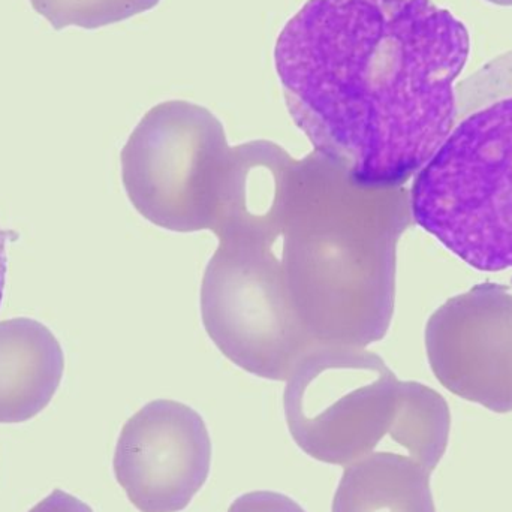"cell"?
Wrapping results in <instances>:
<instances>
[{
	"label": "cell",
	"instance_id": "13",
	"mask_svg": "<svg viewBox=\"0 0 512 512\" xmlns=\"http://www.w3.org/2000/svg\"><path fill=\"white\" fill-rule=\"evenodd\" d=\"M228 512H307L298 502L282 493L259 490L234 499Z\"/></svg>",
	"mask_w": 512,
	"mask_h": 512
},
{
	"label": "cell",
	"instance_id": "12",
	"mask_svg": "<svg viewBox=\"0 0 512 512\" xmlns=\"http://www.w3.org/2000/svg\"><path fill=\"white\" fill-rule=\"evenodd\" d=\"M161 0H30L54 30L69 26L93 30L128 20L155 8Z\"/></svg>",
	"mask_w": 512,
	"mask_h": 512
},
{
	"label": "cell",
	"instance_id": "5",
	"mask_svg": "<svg viewBox=\"0 0 512 512\" xmlns=\"http://www.w3.org/2000/svg\"><path fill=\"white\" fill-rule=\"evenodd\" d=\"M230 149L212 111L180 99L162 102L144 114L123 146V188L134 209L162 230L212 231Z\"/></svg>",
	"mask_w": 512,
	"mask_h": 512
},
{
	"label": "cell",
	"instance_id": "10",
	"mask_svg": "<svg viewBox=\"0 0 512 512\" xmlns=\"http://www.w3.org/2000/svg\"><path fill=\"white\" fill-rule=\"evenodd\" d=\"M65 355L47 325L30 318L0 321V424L41 414L62 384Z\"/></svg>",
	"mask_w": 512,
	"mask_h": 512
},
{
	"label": "cell",
	"instance_id": "3",
	"mask_svg": "<svg viewBox=\"0 0 512 512\" xmlns=\"http://www.w3.org/2000/svg\"><path fill=\"white\" fill-rule=\"evenodd\" d=\"M409 198L415 224L465 264L512 270V51L457 83L453 125Z\"/></svg>",
	"mask_w": 512,
	"mask_h": 512
},
{
	"label": "cell",
	"instance_id": "4",
	"mask_svg": "<svg viewBox=\"0 0 512 512\" xmlns=\"http://www.w3.org/2000/svg\"><path fill=\"white\" fill-rule=\"evenodd\" d=\"M283 411L301 451L327 465L348 466L385 438L405 445L435 390L400 381L367 348L315 343L286 379Z\"/></svg>",
	"mask_w": 512,
	"mask_h": 512
},
{
	"label": "cell",
	"instance_id": "1",
	"mask_svg": "<svg viewBox=\"0 0 512 512\" xmlns=\"http://www.w3.org/2000/svg\"><path fill=\"white\" fill-rule=\"evenodd\" d=\"M468 27L433 0H307L274 65L313 150L370 188L417 176L453 125Z\"/></svg>",
	"mask_w": 512,
	"mask_h": 512
},
{
	"label": "cell",
	"instance_id": "8",
	"mask_svg": "<svg viewBox=\"0 0 512 512\" xmlns=\"http://www.w3.org/2000/svg\"><path fill=\"white\" fill-rule=\"evenodd\" d=\"M212 466V439L203 417L176 400H153L132 415L117 441V483L141 512L185 510Z\"/></svg>",
	"mask_w": 512,
	"mask_h": 512
},
{
	"label": "cell",
	"instance_id": "7",
	"mask_svg": "<svg viewBox=\"0 0 512 512\" xmlns=\"http://www.w3.org/2000/svg\"><path fill=\"white\" fill-rule=\"evenodd\" d=\"M427 360L439 384L496 414L512 412V291L480 283L427 319Z\"/></svg>",
	"mask_w": 512,
	"mask_h": 512
},
{
	"label": "cell",
	"instance_id": "6",
	"mask_svg": "<svg viewBox=\"0 0 512 512\" xmlns=\"http://www.w3.org/2000/svg\"><path fill=\"white\" fill-rule=\"evenodd\" d=\"M273 249L219 243L201 282V319L231 363L258 378L286 381L315 342L292 309Z\"/></svg>",
	"mask_w": 512,
	"mask_h": 512
},
{
	"label": "cell",
	"instance_id": "9",
	"mask_svg": "<svg viewBox=\"0 0 512 512\" xmlns=\"http://www.w3.org/2000/svg\"><path fill=\"white\" fill-rule=\"evenodd\" d=\"M297 159L267 140L231 147L216 194L212 233L219 243L274 248L282 239L289 183Z\"/></svg>",
	"mask_w": 512,
	"mask_h": 512
},
{
	"label": "cell",
	"instance_id": "16",
	"mask_svg": "<svg viewBox=\"0 0 512 512\" xmlns=\"http://www.w3.org/2000/svg\"><path fill=\"white\" fill-rule=\"evenodd\" d=\"M487 2L496 3V5L512 6V0H487Z\"/></svg>",
	"mask_w": 512,
	"mask_h": 512
},
{
	"label": "cell",
	"instance_id": "15",
	"mask_svg": "<svg viewBox=\"0 0 512 512\" xmlns=\"http://www.w3.org/2000/svg\"><path fill=\"white\" fill-rule=\"evenodd\" d=\"M6 245H8V234L0 227V306H2L3 292H5L6 270H8Z\"/></svg>",
	"mask_w": 512,
	"mask_h": 512
},
{
	"label": "cell",
	"instance_id": "2",
	"mask_svg": "<svg viewBox=\"0 0 512 512\" xmlns=\"http://www.w3.org/2000/svg\"><path fill=\"white\" fill-rule=\"evenodd\" d=\"M412 224L406 186L361 185L316 150L297 159L280 262L292 309L313 342L367 348L387 336L397 245Z\"/></svg>",
	"mask_w": 512,
	"mask_h": 512
},
{
	"label": "cell",
	"instance_id": "11",
	"mask_svg": "<svg viewBox=\"0 0 512 512\" xmlns=\"http://www.w3.org/2000/svg\"><path fill=\"white\" fill-rule=\"evenodd\" d=\"M430 472L406 454L373 451L346 466L333 512H436Z\"/></svg>",
	"mask_w": 512,
	"mask_h": 512
},
{
	"label": "cell",
	"instance_id": "14",
	"mask_svg": "<svg viewBox=\"0 0 512 512\" xmlns=\"http://www.w3.org/2000/svg\"><path fill=\"white\" fill-rule=\"evenodd\" d=\"M29 512H93V510L81 499L56 489Z\"/></svg>",
	"mask_w": 512,
	"mask_h": 512
}]
</instances>
